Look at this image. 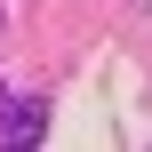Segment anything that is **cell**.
Listing matches in <instances>:
<instances>
[{
	"instance_id": "1",
	"label": "cell",
	"mask_w": 152,
	"mask_h": 152,
	"mask_svg": "<svg viewBox=\"0 0 152 152\" xmlns=\"http://www.w3.org/2000/svg\"><path fill=\"white\" fill-rule=\"evenodd\" d=\"M40 136H48V104H40V96H8V120H0V144H8V152H32Z\"/></svg>"
},
{
	"instance_id": "3",
	"label": "cell",
	"mask_w": 152,
	"mask_h": 152,
	"mask_svg": "<svg viewBox=\"0 0 152 152\" xmlns=\"http://www.w3.org/2000/svg\"><path fill=\"white\" fill-rule=\"evenodd\" d=\"M0 24H8V8H0Z\"/></svg>"
},
{
	"instance_id": "2",
	"label": "cell",
	"mask_w": 152,
	"mask_h": 152,
	"mask_svg": "<svg viewBox=\"0 0 152 152\" xmlns=\"http://www.w3.org/2000/svg\"><path fill=\"white\" fill-rule=\"evenodd\" d=\"M0 120H8V80H0Z\"/></svg>"
}]
</instances>
